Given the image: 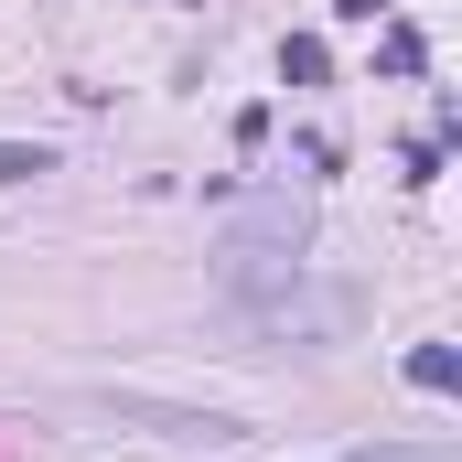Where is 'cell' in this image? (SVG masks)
<instances>
[{
    "mask_svg": "<svg viewBox=\"0 0 462 462\" xmlns=\"http://www.w3.org/2000/svg\"><path fill=\"white\" fill-rule=\"evenodd\" d=\"M301 247H312V216L291 194H258L226 226V291H269V280H301Z\"/></svg>",
    "mask_w": 462,
    "mask_h": 462,
    "instance_id": "1",
    "label": "cell"
},
{
    "mask_svg": "<svg viewBox=\"0 0 462 462\" xmlns=\"http://www.w3.org/2000/svg\"><path fill=\"white\" fill-rule=\"evenodd\" d=\"M32 172H54V151H22V140H0V183H32Z\"/></svg>",
    "mask_w": 462,
    "mask_h": 462,
    "instance_id": "2",
    "label": "cell"
},
{
    "mask_svg": "<svg viewBox=\"0 0 462 462\" xmlns=\"http://www.w3.org/2000/svg\"><path fill=\"white\" fill-rule=\"evenodd\" d=\"M452 376H462V365H452L441 345H420V355H409V387H452Z\"/></svg>",
    "mask_w": 462,
    "mask_h": 462,
    "instance_id": "3",
    "label": "cell"
},
{
    "mask_svg": "<svg viewBox=\"0 0 462 462\" xmlns=\"http://www.w3.org/2000/svg\"><path fill=\"white\" fill-rule=\"evenodd\" d=\"M355 462H452V452H355Z\"/></svg>",
    "mask_w": 462,
    "mask_h": 462,
    "instance_id": "4",
    "label": "cell"
},
{
    "mask_svg": "<svg viewBox=\"0 0 462 462\" xmlns=\"http://www.w3.org/2000/svg\"><path fill=\"white\" fill-rule=\"evenodd\" d=\"M334 11H345V22H376V11H387V0H334Z\"/></svg>",
    "mask_w": 462,
    "mask_h": 462,
    "instance_id": "5",
    "label": "cell"
}]
</instances>
